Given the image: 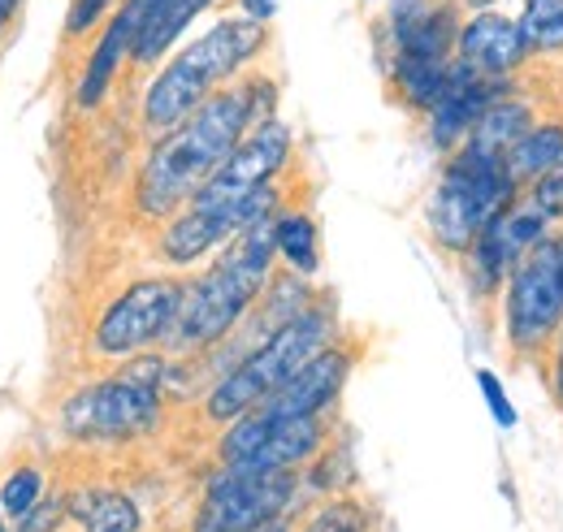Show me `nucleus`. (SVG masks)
Returning a JSON list of instances; mask_svg holds the SVG:
<instances>
[{"instance_id": "f257e3e1", "label": "nucleus", "mask_w": 563, "mask_h": 532, "mask_svg": "<svg viewBox=\"0 0 563 532\" xmlns=\"http://www.w3.org/2000/svg\"><path fill=\"white\" fill-rule=\"evenodd\" d=\"M274 122V87L269 78H252L243 87H225L209 96L178 131H169L143 160L140 200L143 217H169L174 208L191 203L200 187L230 160V152L256 131Z\"/></svg>"}, {"instance_id": "f03ea898", "label": "nucleus", "mask_w": 563, "mask_h": 532, "mask_svg": "<svg viewBox=\"0 0 563 532\" xmlns=\"http://www.w3.org/2000/svg\"><path fill=\"white\" fill-rule=\"evenodd\" d=\"M261 48H265V26L252 18H225L209 26L152 78L143 96V126L156 134L178 131L209 96H217V82L239 74Z\"/></svg>"}, {"instance_id": "7ed1b4c3", "label": "nucleus", "mask_w": 563, "mask_h": 532, "mask_svg": "<svg viewBox=\"0 0 563 532\" xmlns=\"http://www.w3.org/2000/svg\"><path fill=\"white\" fill-rule=\"evenodd\" d=\"M278 217L256 221L239 239H230L225 256L183 290V312H178V346H212L217 337L239 325V317L256 303V295L269 281V268L278 261V239H274Z\"/></svg>"}, {"instance_id": "20e7f679", "label": "nucleus", "mask_w": 563, "mask_h": 532, "mask_svg": "<svg viewBox=\"0 0 563 532\" xmlns=\"http://www.w3.org/2000/svg\"><path fill=\"white\" fill-rule=\"evenodd\" d=\"M330 337V312L325 308H303L295 317H286L278 330L269 333L239 368H230L209 395V420H239L247 411H256L265 399H274L282 386L312 359L325 351Z\"/></svg>"}, {"instance_id": "39448f33", "label": "nucleus", "mask_w": 563, "mask_h": 532, "mask_svg": "<svg viewBox=\"0 0 563 532\" xmlns=\"http://www.w3.org/2000/svg\"><path fill=\"white\" fill-rule=\"evenodd\" d=\"M511 203H516V178L507 174V160L460 147L446 160L442 182L429 200V234L446 252H473L482 230Z\"/></svg>"}, {"instance_id": "423d86ee", "label": "nucleus", "mask_w": 563, "mask_h": 532, "mask_svg": "<svg viewBox=\"0 0 563 532\" xmlns=\"http://www.w3.org/2000/svg\"><path fill=\"white\" fill-rule=\"evenodd\" d=\"M161 364L143 359L135 368H126L122 377H109L100 386H87L66 399L62 407V424L70 437L82 442H126L143 437L156 429L161 420Z\"/></svg>"}, {"instance_id": "0eeeda50", "label": "nucleus", "mask_w": 563, "mask_h": 532, "mask_svg": "<svg viewBox=\"0 0 563 532\" xmlns=\"http://www.w3.org/2000/svg\"><path fill=\"white\" fill-rule=\"evenodd\" d=\"M503 321L516 351H538L563 325V234H547L511 268Z\"/></svg>"}, {"instance_id": "6e6552de", "label": "nucleus", "mask_w": 563, "mask_h": 532, "mask_svg": "<svg viewBox=\"0 0 563 532\" xmlns=\"http://www.w3.org/2000/svg\"><path fill=\"white\" fill-rule=\"evenodd\" d=\"M321 442H325L321 415L269 420L261 411H247L230 424L217 455H221V467H234V472H295L321 451Z\"/></svg>"}, {"instance_id": "1a4fd4ad", "label": "nucleus", "mask_w": 563, "mask_h": 532, "mask_svg": "<svg viewBox=\"0 0 563 532\" xmlns=\"http://www.w3.org/2000/svg\"><path fill=\"white\" fill-rule=\"evenodd\" d=\"M295 494V472H234L221 467L196 511V532H252L274 524Z\"/></svg>"}, {"instance_id": "9d476101", "label": "nucleus", "mask_w": 563, "mask_h": 532, "mask_svg": "<svg viewBox=\"0 0 563 532\" xmlns=\"http://www.w3.org/2000/svg\"><path fill=\"white\" fill-rule=\"evenodd\" d=\"M183 290L178 281L152 277V281H135L126 295H118L100 325H96V351L100 355H131L143 351L161 337H174L178 330V312H183Z\"/></svg>"}, {"instance_id": "9b49d317", "label": "nucleus", "mask_w": 563, "mask_h": 532, "mask_svg": "<svg viewBox=\"0 0 563 532\" xmlns=\"http://www.w3.org/2000/svg\"><path fill=\"white\" fill-rule=\"evenodd\" d=\"M503 100L498 78H486L477 69H468L464 62H451V78L442 100L429 109V134L438 147H455L460 138H468L473 126L486 118V109Z\"/></svg>"}, {"instance_id": "f8f14e48", "label": "nucleus", "mask_w": 563, "mask_h": 532, "mask_svg": "<svg viewBox=\"0 0 563 532\" xmlns=\"http://www.w3.org/2000/svg\"><path fill=\"white\" fill-rule=\"evenodd\" d=\"M347 373H352V355L325 346L321 355H312V359L282 386L278 395L265 399L256 411L269 415V420H303V415H321L330 402L339 399Z\"/></svg>"}, {"instance_id": "ddd939ff", "label": "nucleus", "mask_w": 563, "mask_h": 532, "mask_svg": "<svg viewBox=\"0 0 563 532\" xmlns=\"http://www.w3.org/2000/svg\"><path fill=\"white\" fill-rule=\"evenodd\" d=\"M547 225H551V217L529 200V196L516 200L511 208H503L490 225L482 230V239H477V247H473V261L482 265V277L494 286L507 268L520 265V256H525L533 243L547 239Z\"/></svg>"}, {"instance_id": "4468645a", "label": "nucleus", "mask_w": 563, "mask_h": 532, "mask_svg": "<svg viewBox=\"0 0 563 532\" xmlns=\"http://www.w3.org/2000/svg\"><path fill=\"white\" fill-rule=\"evenodd\" d=\"M390 31H395V53L399 57H421V62H446L451 48L460 44L455 9L451 4H429V0H395Z\"/></svg>"}, {"instance_id": "2eb2a0df", "label": "nucleus", "mask_w": 563, "mask_h": 532, "mask_svg": "<svg viewBox=\"0 0 563 532\" xmlns=\"http://www.w3.org/2000/svg\"><path fill=\"white\" fill-rule=\"evenodd\" d=\"M525 40H520V22L503 18V13H477L468 26H460V44H455V62L468 69L486 74V78H503L520 66Z\"/></svg>"}, {"instance_id": "dca6fc26", "label": "nucleus", "mask_w": 563, "mask_h": 532, "mask_svg": "<svg viewBox=\"0 0 563 532\" xmlns=\"http://www.w3.org/2000/svg\"><path fill=\"white\" fill-rule=\"evenodd\" d=\"M140 4L135 0H126L122 9H118V18L104 26V35H100V44L91 48V62L82 69V78H78V104L82 109H96L100 100H104V91H109V82L118 78V69L126 57H135V40H140Z\"/></svg>"}, {"instance_id": "f3484780", "label": "nucleus", "mask_w": 563, "mask_h": 532, "mask_svg": "<svg viewBox=\"0 0 563 532\" xmlns=\"http://www.w3.org/2000/svg\"><path fill=\"white\" fill-rule=\"evenodd\" d=\"M140 4V40H135V57L140 66H152L161 53L174 48V40L196 22V13H205L212 0H135Z\"/></svg>"}, {"instance_id": "a211bd4d", "label": "nucleus", "mask_w": 563, "mask_h": 532, "mask_svg": "<svg viewBox=\"0 0 563 532\" xmlns=\"http://www.w3.org/2000/svg\"><path fill=\"white\" fill-rule=\"evenodd\" d=\"M70 516L87 532H140V507L122 489H78Z\"/></svg>"}, {"instance_id": "6ab92c4d", "label": "nucleus", "mask_w": 563, "mask_h": 532, "mask_svg": "<svg viewBox=\"0 0 563 532\" xmlns=\"http://www.w3.org/2000/svg\"><path fill=\"white\" fill-rule=\"evenodd\" d=\"M529 131H533L529 126V109L520 100H498V104L486 109V118L473 126V134L464 138V147H473L482 156H503L507 160V152Z\"/></svg>"}, {"instance_id": "aec40b11", "label": "nucleus", "mask_w": 563, "mask_h": 532, "mask_svg": "<svg viewBox=\"0 0 563 532\" xmlns=\"http://www.w3.org/2000/svg\"><path fill=\"white\" fill-rule=\"evenodd\" d=\"M560 160H563V126H533V131L507 152V174L520 187V182H538Z\"/></svg>"}, {"instance_id": "412c9836", "label": "nucleus", "mask_w": 563, "mask_h": 532, "mask_svg": "<svg viewBox=\"0 0 563 532\" xmlns=\"http://www.w3.org/2000/svg\"><path fill=\"white\" fill-rule=\"evenodd\" d=\"M446 78H451V62H421V57H399L395 62V82H399L404 100L424 109V113L442 100Z\"/></svg>"}, {"instance_id": "4be33fe9", "label": "nucleus", "mask_w": 563, "mask_h": 532, "mask_svg": "<svg viewBox=\"0 0 563 532\" xmlns=\"http://www.w3.org/2000/svg\"><path fill=\"white\" fill-rule=\"evenodd\" d=\"M274 239H278V256L295 273H317L321 252H317V225H312L308 212H282L278 225H274Z\"/></svg>"}, {"instance_id": "5701e85b", "label": "nucleus", "mask_w": 563, "mask_h": 532, "mask_svg": "<svg viewBox=\"0 0 563 532\" xmlns=\"http://www.w3.org/2000/svg\"><path fill=\"white\" fill-rule=\"evenodd\" d=\"M520 40L525 53H563V0H525Z\"/></svg>"}, {"instance_id": "b1692460", "label": "nucleus", "mask_w": 563, "mask_h": 532, "mask_svg": "<svg viewBox=\"0 0 563 532\" xmlns=\"http://www.w3.org/2000/svg\"><path fill=\"white\" fill-rule=\"evenodd\" d=\"M40 498H44V476H40L35 467H18V472L4 476V485H0V511L13 516V520L31 516Z\"/></svg>"}, {"instance_id": "393cba45", "label": "nucleus", "mask_w": 563, "mask_h": 532, "mask_svg": "<svg viewBox=\"0 0 563 532\" xmlns=\"http://www.w3.org/2000/svg\"><path fill=\"white\" fill-rule=\"evenodd\" d=\"M364 511L355 502H330L303 532H364Z\"/></svg>"}, {"instance_id": "a878e982", "label": "nucleus", "mask_w": 563, "mask_h": 532, "mask_svg": "<svg viewBox=\"0 0 563 532\" xmlns=\"http://www.w3.org/2000/svg\"><path fill=\"white\" fill-rule=\"evenodd\" d=\"M529 200L538 203V208H542L551 221H560V217H563V160H560V165H551V169H547V174H542V178L529 187Z\"/></svg>"}, {"instance_id": "bb28decb", "label": "nucleus", "mask_w": 563, "mask_h": 532, "mask_svg": "<svg viewBox=\"0 0 563 532\" xmlns=\"http://www.w3.org/2000/svg\"><path fill=\"white\" fill-rule=\"evenodd\" d=\"M66 511H70V498H62V494L40 498V502H35V511L18 520V532H53L62 520H66Z\"/></svg>"}, {"instance_id": "cd10ccee", "label": "nucleus", "mask_w": 563, "mask_h": 532, "mask_svg": "<svg viewBox=\"0 0 563 532\" xmlns=\"http://www.w3.org/2000/svg\"><path fill=\"white\" fill-rule=\"evenodd\" d=\"M477 386H482V395H486V407H490L494 424H498V429H516V407H511L507 390H503V381L494 377L490 368L477 373Z\"/></svg>"}, {"instance_id": "c85d7f7f", "label": "nucleus", "mask_w": 563, "mask_h": 532, "mask_svg": "<svg viewBox=\"0 0 563 532\" xmlns=\"http://www.w3.org/2000/svg\"><path fill=\"white\" fill-rule=\"evenodd\" d=\"M109 4H113V0H74L66 31H70V35H82V31H91V26H96V18H100Z\"/></svg>"}, {"instance_id": "c756f323", "label": "nucleus", "mask_w": 563, "mask_h": 532, "mask_svg": "<svg viewBox=\"0 0 563 532\" xmlns=\"http://www.w3.org/2000/svg\"><path fill=\"white\" fill-rule=\"evenodd\" d=\"M243 13H247L252 22H261V26H265V22L278 13V0H243Z\"/></svg>"}, {"instance_id": "7c9ffc66", "label": "nucleus", "mask_w": 563, "mask_h": 532, "mask_svg": "<svg viewBox=\"0 0 563 532\" xmlns=\"http://www.w3.org/2000/svg\"><path fill=\"white\" fill-rule=\"evenodd\" d=\"M555 399L563 407V337H560V351H555Z\"/></svg>"}, {"instance_id": "2f4dec72", "label": "nucleus", "mask_w": 563, "mask_h": 532, "mask_svg": "<svg viewBox=\"0 0 563 532\" xmlns=\"http://www.w3.org/2000/svg\"><path fill=\"white\" fill-rule=\"evenodd\" d=\"M18 4H22V0H0V31H4V26H9V18L18 13Z\"/></svg>"}, {"instance_id": "473e14b6", "label": "nucleus", "mask_w": 563, "mask_h": 532, "mask_svg": "<svg viewBox=\"0 0 563 532\" xmlns=\"http://www.w3.org/2000/svg\"><path fill=\"white\" fill-rule=\"evenodd\" d=\"M252 532H286V524H282V520H274V524H261V529H252Z\"/></svg>"}, {"instance_id": "72a5a7b5", "label": "nucleus", "mask_w": 563, "mask_h": 532, "mask_svg": "<svg viewBox=\"0 0 563 532\" xmlns=\"http://www.w3.org/2000/svg\"><path fill=\"white\" fill-rule=\"evenodd\" d=\"M460 4H473V9H486L490 0H460Z\"/></svg>"}, {"instance_id": "f704fd0d", "label": "nucleus", "mask_w": 563, "mask_h": 532, "mask_svg": "<svg viewBox=\"0 0 563 532\" xmlns=\"http://www.w3.org/2000/svg\"><path fill=\"white\" fill-rule=\"evenodd\" d=\"M0 532H4V520H0Z\"/></svg>"}]
</instances>
